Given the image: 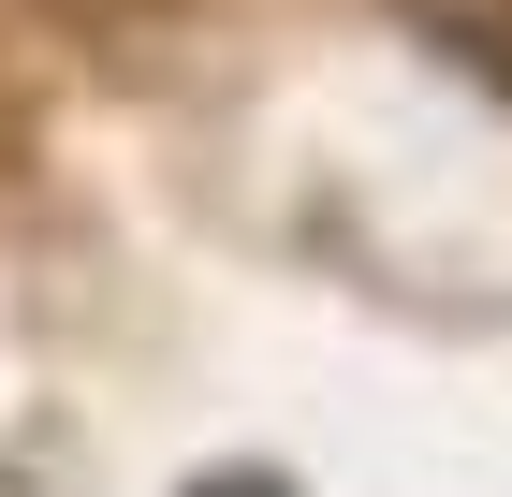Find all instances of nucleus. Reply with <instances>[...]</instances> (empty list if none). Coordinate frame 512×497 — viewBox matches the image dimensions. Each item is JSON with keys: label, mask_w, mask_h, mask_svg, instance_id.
<instances>
[{"label": "nucleus", "mask_w": 512, "mask_h": 497, "mask_svg": "<svg viewBox=\"0 0 512 497\" xmlns=\"http://www.w3.org/2000/svg\"><path fill=\"white\" fill-rule=\"evenodd\" d=\"M191 497H293V483H264V468H220V483H191Z\"/></svg>", "instance_id": "nucleus-1"}, {"label": "nucleus", "mask_w": 512, "mask_h": 497, "mask_svg": "<svg viewBox=\"0 0 512 497\" xmlns=\"http://www.w3.org/2000/svg\"><path fill=\"white\" fill-rule=\"evenodd\" d=\"M59 15H88V30H118V15H147V0H59Z\"/></svg>", "instance_id": "nucleus-2"}]
</instances>
